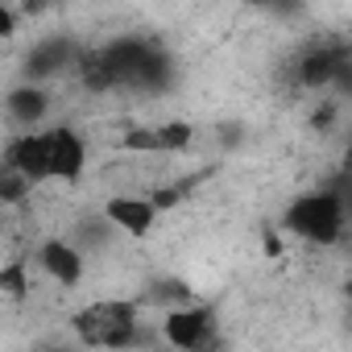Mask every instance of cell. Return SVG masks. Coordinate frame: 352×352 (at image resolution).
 Returning a JSON list of instances; mask_svg holds the SVG:
<instances>
[{"mask_svg":"<svg viewBox=\"0 0 352 352\" xmlns=\"http://www.w3.org/2000/svg\"><path fill=\"white\" fill-rule=\"evenodd\" d=\"M245 5H274V0H245Z\"/></svg>","mask_w":352,"mask_h":352,"instance_id":"9a60e30c","label":"cell"},{"mask_svg":"<svg viewBox=\"0 0 352 352\" xmlns=\"http://www.w3.org/2000/svg\"><path fill=\"white\" fill-rule=\"evenodd\" d=\"M208 327H212V315L204 307H183V311H170L166 315L162 336L174 348H204L208 344Z\"/></svg>","mask_w":352,"mask_h":352,"instance_id":"5b68a950","label":"cell"},{"mask_svg":"<svg viewBox=\"0 0 352 352\" xmlns=\"http://www.w3.org/2000/svg\"><path fill=\"white\" fill-rule=\"evenodd\" d=\"M5 162H13L17 170H25L34 183L50 179V174H46V153H42V133H21V137H13Z\"/></svg>","mask_w":352,"mask_h":352,"instance_id":"ba28073f","label":"cell"},{"mask_svg":"<svg viewBox=\"0 0 352 352\" xmlns=\"http://www.w3.org/2000/svg\"><path fill=\"white\" fill-rule=\"evenodd\" d=\"M298 79H302V87H327V83L344 79V54L340 50H315V54H307L302 67H298Z\"/></svg>","mask_w":352,"mask_h":352,"instance_id":"9c48e42d","label":"cell"},{"mask_svg":"<svg viewBox=\"0 0 352 352\" xmlns=\"http://www.w3.org/2000/svg\"><path fill=\"white\" fill-rule=\"evenodd\" d=\"M42 270H46L54 282L75 286V282L83 278V253H79L75 245H67V241H50V245H42Z\"/></svg>","mask_w":352,"mask_h":352,"instance_id":"52a82bcc","label":"cell"},{"mask_svg":"<svg viewBox=\"0 0 352 352\" xmlns=\"http://www.w3.org/2000/svg\"><path fill=\"white\" fill-rule=\"evenodd\" d=\"M0 294H5V298L25 294V270L21 265H5V270H0Z\"/></svg>","mask_w":352,"mask_h":352,"instance_id":"7c38bea8","label":"cell"},{"mask_svg":"<svg viewBox=\"0 0 352 352\" xmlns=\"http://www.w3.org/2000/svg\"><path fill=\"white\" fill-rule=\"evenodd\" d=\"M286 228L298 232L311 245H336L340 232H344V204H340V195L336 191H315V195L294 199L290 212H286Z\"/></svg>","mask_w":352,"mask_h":352,"instance_id":"6da1fadb","label":"cell"},{"mask_svg":"<svg viewBox=\"0 0 352 352\" xmlns=\"http://www.w3.org/2000/svg\"><path fill=\"white\" fill-rule=\"evenodd\" d=\"M46 5V0H25V9H42Z\"/></svg>","mask_w":352,"mask_h":352,"instance_id":"5bb4252c","label":"cell"},{"mask_svg":"<svg viewBox=\"0 0 352 352\" xmlns=\"http://www.w3.org/2000/svg\"><path fill=\"white\" fill-rule=\"evenodd\" d=\"M108 220L120 232H129V236H149L153 232V220H157V208H153V199L120 195V199H108Z\"/></svg>","mask_w":352,"mask_h":352,"instance_id":"8992f818","label":"cell"},{"mask_svg":"<svg viewBox=\"0 0 352 352\" xmlns=\"http://www.w3.org/2000/svg\"><path fill=\"white\" fill-rule=\"evenodd\" d=\"M9 108H13L17 120H38V116L46 112V91H38V87H21V91L9 96Z\"/></svg>","mask_w":352,"mask_h":352,"instance_id":"8fae6325","label":"cell"},{"mask_svg":"<svg viewBox=\"0 0 352 352\" xmlns=\"http://www.w3.org/2000/svg\"><path fill=\"white\" fill-rule=\"evenodd\" d=\"M75 331L96 348H124L137 331V302H91L75 315Z\"/></svg>","mask_w":352,"mask_h":352,"instance_id":"7a4b0ae2","label":"cell"},{"mask_svg":"<svg viewBox=\"0 0 352 352\" xmlns=\"http://www.w3.org/2000/svg\"><path fill=\"white\" fill-rule=\"evenodd\" d=\"M42 153H46V174L50 179H63V183H75L87 166V145L67 124H54L42 133Z\"/></svg>","mask_w":352,"mask_h":352,"instance_id":"3957f363","label":"cell"},{"mask_svg":"<svg viewBox=\"0 0 352 352\" xmlns=\"http://www.w3.org/2000/svg\"><path fill=\"white\" fill-rule=\"evenodd\" d=\"M30 191H34V179L25 170H17L13 162L0 166V204H21Z\"/></svg>","mask_w":352,"mask_h":352,"instance_id":"30bf717a","label":"cell"},{"mask_svg":"<svg viewBox=\"0 0 352 352\" xmlns=\"http://www.w3.org/2000/svg\"><path fill=\"white\" fill-rule=\"evenodd\" d=\"M187 145H191V124L187 120H166L157 129L124 133V149H137V153H174V149H187Z\"/></svg>","mask_w":352,"mask_h":352,"instance_id":"277c9868","label":"cell"},{"mask_svg":"<svg viewBox=\"0 0 352 352\" xmlns=\"http://www.w3.org/2000/svg\"><path fill=\"white\" fill-rule=\"evenodd\" d=\"M13 30H17V17H13V9H5V5H0V42H5V38H13Z\"/></svg>","mask_w":352,"mask_h":352,"instance_id":"4fadbf2b","label":"cell"}]
</instances>
